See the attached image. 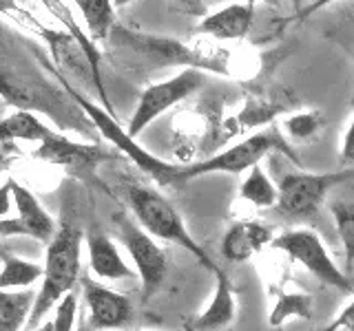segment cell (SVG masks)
<instances>
[{
  "label": "cell",
  "instance_id": "4",
  "mask_svg": "<svg viewBox=\"0 0 354 331\" xmlns=\"http://www.w3.org/2000/svg\"><path fill=\"white\" fill-rule=\"evenodd\" d=\"M0 14L7 16L9 20H14L18 27L27 29L31 33H36L38 38H42L44 44L49 47V53H51L55 66H58V71H62L66 77H71L73 82L84 86L86 91H91L106 113L115 115L113 106L109 102L104 82L95 77V73L91 69V62H88L84 51L80 49V44H77L69 33L64 29H51L47 25H42L31 11L20 7L16 0H0Z\"/></svg>",
  "mask_w": 354,
  "mask_h": 331
},
{
  "label": "cell",
  "instance_id": "28",
  "mask_svg": "<svg viewBox=\"0 0 354 331\" xmlns=\"http://www.w3.org/2000/svg\"><path fill=\"white\" fill-rule=\"evenodd\" d=\"M53 318H51V327L53 331H73L75 327V312H77V296L71 292L62 296V301L53 307Z\"/></svg>",
  "mask_w": 354,
  "mask_h": 331
},
{
  "label": "cell",
  "instance_id": "25",
  "mask_svg": "<svg viewBox=\"0 0 354 331\" xmlns=\"http://www.w3.org/2000/svg\"><path fill=\"white\" fill-rule=\"evenodd\" d=\"M77 9L84 16L88 38L93 42H106L113 29V0H75Z\"/></svg>",
  "mask_w": 354,
  "mask_h": 331
},
{
  "label": "cell",
  "instance_id": "2",
  "mask_svg": "<svg viewBox=\"0 0 354 331\" xmlns=\"http://www.w3.org/2000/svg\"><path fill=\"white\" fill-rule=\"evenodd\" d=\"M111 58L131 62L138 69H169V66H186V69L210 71L217 75H230V51L228 49H195L188 44L151 33L136 31L129 27H115L109 33Z\"/></svg>",
  "mask_w": 354,
  "mask_h": 331
},
{
  "label": "cell",
  "instance_id": "31",
  "mask_svg": "<svg viewBox=\"0 0 354 331\" xmlns=\"http://www.w3.org/2000/svg\"><path fill=\"white\" fill-rule=\"evenodd\" d=\"M341 159L346 166H350L354 161V154H352V124H348L346 128V135H343V148H341Z\"/></svg>",
  "mask_w": 354,
  "mask_h": 331
},
{
  "label": "cell",
  "instance_id": "5",
  "mask_svg": "<svg viewBox=\"0 0 354 331\" xmlns=\"http://www.w3.org/2000/svg\"><path fill=\"white\" fill-rule=\"evenodd\" d=\"M127 201H129L136 223L155 241H166V243H173V245L184 248L188 254H193L195 261L208 272H215L219 268V265L210 259V254L199 245L197 239L191 234V230L186 228L182 214L177 212V208L164 194L155 190V188L131 183L127 185Z\"/></svg>",
  "mask_w": 354,
  "mask_h": 331
},
{
  "label": "cell",
  "instance_id": "10",
  "mask_svg": "<svg viewBox=\"0 0 354 331\" xmlns=\"http://www.w3.org/2000/svg\"><path fill=\"white\" fill-rule=\"evenodd\" d=\"M270 245L274 250L283 252L288 259L299 263L301 268H306L317 281L324 285L337 287V290L352 294V281L348 279L339 265L332 261L328 248L324 245V241L319 239L317 232L299 228V230H288L279 237H272Z\"/></svg>",
  "mask_w": 354,
  "mask_h": 331
},
{
  "label": "cell",
  "instance_id": "19",
  "mask_svg": "<svg viewBox=\"0 0 354 331\" xmlns=\"http://www.w3.org/2000/svg\"><path fill=\"white\" fill-rule=\"evenodd\" d=\"M40 3L44 5V9H47L55 20H60L62 29L69 33V36L77 44H80V49L84 51L88 62H91V69H93L95 77H97V80H102V58H104V53L97 49V44L91 38H88V33L82 31V27L77 25V20L71 14V7L66 3H62V0H40Z\"/></svg>",
  "mask_w": 354,
  "mask_h": 331
},
{
  "label": "cell",
  "instance_id": "34",
  "mask_svg": "<svg viewBox=\"0 0 354 331\" xmlns=\"http://www.w3.org/2000/svg\"><path fill=\"white\" fill-rule=\"evenodd\" d=\"M36 331H53V327H51V320H44L42 325H38V327H36Z\"/></svg>",
  "mask_w": 354,
  "mask_h": 331
},
{
  "label": "cell",
  "instance_id": "21",
  "mask_svg": "<svg viewBox=\"0 0 354 331\" xmlns=\"http://www.w3.org/2000/svg\"><path fill=\"white\" fill-rule=\"evenodd\" d=\"M53 128L44 124L38 115L27 113V110H16L0 119V143L7 141H42L44 137L53 135Z\"/></svg>",
  "mask_w": 354,
  "mask_h": 331
},
{
  "label": "cell",
  "instance_id": "12",
  "mask_svg": "<svg viewBox=\"0 0 354 331\" xmlns=\"http://www.w3.org/2000/svg\"><path fill=\"white\" fill-rule=\"evenodd\" d=\"M31 157L47 161L51 166H62V168L71 170L75 177H80V179L97 181L95 179L97 166L104 161L118 159V154L102 148L100 143L73 141L69 137L60 135V132H53V135L38 141V148H33Z\"/></svg>",
  "mask_w": 354,
  "mask_h": 331
},
{
  "label": "cell",
  "instance_id": "17",
  "mask_svg": "<svg viewBox=\"0 0 354 331\" xmlns=\"http://www.w3.org/2000/svg\"><path fill=\"white\" fill-rule=\"evenodd\" d=\"M86 250H88V268H91V272L97 279H102V281L136 279V272H133L131 265L122 259L113 239H109L102 232H91V234H88Z\"/></svg>",
  "mask_w": 354,
  "mask_h": 331
},
{
  "label": "cell",
  "instance_id": "30",
  "mask_svg": "<svg viewBox=\"0 0 354 331\" xmlns=\"http://www.w3.org/2000/svg\"><path fill=\"white\" fill-rule=\"evenodd\" d=\"M14 208V199H11V177L0 185V219L9 214V210Z\"/></svg>",
  "mask_w": 354,
  "mask_h": 331
},
{
  "label": "cell",
  "instance_id": "15",
  "mask_svg": "<svg viewBox=\"0 0 354 331\" xmlns=\"http://www.w3.org/2000/svg\"><path fill=\"white\" fill-rule=\"evenodd\" d=\"M215 290L208 307L202 314H197L193 320H188V331H221L230 327L237 318V294L228 274L217 268L215 272Z\"/></svg>",
  "mask_w": 354,
  "mask_h": 331
},
{
  "label": "cell",
  "instance_id": "35",
  "mask_svg": "<svg viewBox=\"0 0 354 331\" xmlns=\"http://www.w3.org/2000/svg\"><path fill=\"white\" fill-rule=\"evenodd\" d=\"M133 0H113V7H124V5H131Z\"/></svg>",
  "mask_w": 354,
  "mask_h": 331
},
{
  "label": "cell",
  "instance_id": "26",
  "mask_svg": "<svg viewBox=\"0 0 354 331\" xmlns=\"http://www.w3.org/2000/svg\"><path fill=\"white\" fill-rule=\"evenodd\" d=\"M330 212L335 217L337 237L343 245V259H346V270L343 274L352 281V268H354V205L346 199H337L330 203Z\"/></svg>",
  "mask_w": 354,
  "mask_h": 331
},
{
  "label": "cell",
  "instance_id": "13",
  "mask_svg": "<svg viewBox=\"0 0 354 331\" xmlns=\"http://www.w3.org/2000/svg\"><path fill=\"white\" fill-rule=\"evenodd\" d=\"M11 199H14L18 217L0 219V237H29L40 243H49L58 225H55L53 217L42 208L36 194L16 179H11Z\"/></svg>",
  "mask_w": 354,
  "mask_h": 331
},
{
  "label": "cell",
  "instance_id": "29",
  "mask_svg": "<svg viewBox=\"0 0 354 331\" xmlns=\"http://www.w3.org/2000/svg\"><path fill=\"white\" fill-rule=\"evenodd\" d=\"M352 312H354V305L352 303H348L346 305V309L332 320V323L328 325V327H324L321 331H341V329H350L352 327Z\"/></svg>",
  "mask_w": 354,
  "mask_h": 331
},
{
  "label": "cell",
  "instance_id": "24",
  "mask_svg": "<svg viewBox=\"0 0 354 331\" xmlns=\"http://www.w3.org/2000/svg\"><path fill=\"white\" fill-rule=\"evenodd\" d=\"M248 177L241 181L239 188V199L250 203L252 208L263 210V208H274L277 203V185L270 181V177L261 170L259 163H254L248 168Z\"/></svg>",
  "mask_w": 354,
  "mask_h": 331
},
{
  "label": "cell",
  "instance_id": "14",
  "mask_svg": "<svg viewBox=\"0 0 354 331\" xmlns=\"http://www.w3.org/2000/svg\"><path fill=\"white\" fill-rule=\"evenodd\" d=\"M80 285L88 314V327L93 331H113L131 325L133 303L129 296L109 290L106 285L88 276H80Z\"/></svg>",
  "mask_w": 354,
  "mask_h": 331
},
{
  "label": "cell",
  "instance_id": "23",
  "mask_svg": "<svg viewBox=\"0 0 354 331\" xmlns=\"http://www.w3.org/2000/svg\"><path fill=\"white\" fill-rule=\"evenodd\" d=\"M33 298H36V294L31 290H20V292L0 290V331L25 329L33 307Z\"/></svg>",
  "mask_w": 354,
  "mask_h": 331
},
{
  "label": "cell",
  "instance_id": "9",
  "mask_svg": "<svg viewBox=\"0 0 354 331\" xmlns=\"http://www.w3.org/2000/svg\"><path fill=\"white\" fill-rule=\"evenodd\" d=\"M113 225L120 243L124 245L129 259L133 261V272L140 276L144 301H151L166 281V272H169L166 252L127 212H118L113 217Z\"/></svg>",
  "mask_w": 354,
  "mask_h": 331
},
{
  "label": "cell",
  "instance_id": "22",
  "mask_svg": "<svg viewBox=\"0 0 354 331\" xmlns=\"http://www.w3.org/2000/svg\"><path fill=\"white\" fill-rule=\"evenodd\" d=\"M0 261H3V268H0V290L5 292L29 290L33 283L42 279L40 263L20 259L7 252H0Z\"/></svg>",
  "mask_w": 354,
  "mask_h": 331
},
{
  "label": "cell",
  "instance_id": "3",
  "mask_svg": "<svg viewBox=\"0 0 354 331\" xmlns=\"http://www.w3.org/2000/svg\"><path fill=\"white\" fill-rule=\"evenodd\" d=\"M82 228L75 219L66 217L55 230L53 239L47 243L44 254L40 290L33 298V307L25 331L36 329L44 316L62 301V296L71 294L75 283L80 281V254H82Z\"/></svg>",
  "mask_w": 354,
  "mask_h": 331
},
{
  "label": "cell",
  "instance_id": "8",
  "mask_svg": "<svg viewBox=\"0 0 354 331\" xmlns=\"http://www.w3.org/2000/svg\"><path fill=\"white\" fill-rule=\"evenodd\" d=\"M350 177V168L339 172H288L277 185L274 208L288 221H310L324 205L332 188L348 181Z\"/></svg>",
  "mask_w": 354,
  "mask_h": 331
},
{
  "label": "cell",
  "instance_id": "18",
  "mask_svg": "<svg viewBox=\"0 0 354 331\" xmlns=\"http://www.w3.org/2000/svg\"><path fill=\"white\" fill-rule=\"evenodd\" d=\"M254 9L248 5H228L199 22L197 33H204L215 40H239L252 27Z\"/></svg>",
  "mask_w": 354,
  "mask_h": 331
},
{
  "label": "cell",
  "instance_id": "16",
  "mask_svg": "<svg viewBox=\"0 0 354 331\" xmlns=\"http://www.w3.org/2000/svg\"><path fill=\"white\" fill-rule=\"evenodd\" d=\"M272 228L261 221H237L232 223L221 239V257L228 263H246L257 257L272 241Z\"/></svg>",
  "mask_w": 354,
  "mask_h": 331
},
{
  "label": "cell",
  "instance_id": "11",
  "mask_svg": "<svg viewBox=\"0 0 354 331\" xmlns=\"http://www.w3.org/2000/svg\"><path fill=\"white\" fill-rule=\"evenodd\" d=\"M206 82H208V77L204 71L184 69L182 73L171 77V80L151 84L147 91L140 95V102L129 119V126H127L129 137L136 139L144 128H149L153 121L160 115H164L169 108L184 102L186 97L195 95L197 91H202Z\"/></svg>",
  "mask_w": 354,
  "mask_h": 331
},
{
  "label": "cell",
  "instance_id": "32",
  "mask_svg": "<svg viewBox=\"0 0 354 331\" xmlns=\"http://www.w3.org/2000/svg\"><path fill=\"white\" fill-rule=\"evenodd\" d=\"M184 9H188V11H193L195 16H202V11H204V7L199 5V0H177Z\"/></svg>",
  "mask_w": 354,
  "mask_h": 331
},
{
  "label": "cell",
  "instance_id": "1",
  "mask_svg": "<svg viewBox=\"0 0 354 331\" xmlns=\"http://www.w3.org/2000/svg\"><path fill=\"white\" fill-rule=\"evenodd\" d=\"M0 97L18 110L51 117L60 128L80 135L95 130L73 97L44 77L22 51L0 55Z\"/></svg>",
  "mask_w": 354,
  "mask_h": 331
},
{
  "label": "cell",
  "instance_id": "6",
  "mask_svg": "<svg viewBox=\"0 0 354 331\" xmlns=\"http://www.w3.org/2000/svg\"><path fill=\"white\" fill-rule=\"evenodd\" d=\"M272 150L283 152L288 159L297 161L295 150L290 148L288 139L281 135L277 128H263L254 135L246 137L243 141L235 143L226 150H221L217 154H210L208 159L195 161V163H177L175 170L169 177V185H180L197 177L215 174V172H230L239 174L243 170L252 168L254 163H259L266 154H270Z\"/></svg>",
  "mask_w": 354,
  "mask_h": 331
},
{
  "label": "cell",
  "instance_id": "7",
  "mask_svg": "<svg viewBox=\"0 0 354 331\" xmlns=\"http://www.w3.org/2000/svg\"><path fill=\"white\" fill-rule=\"evenodd\" d=\"M55 77L60 80V84H64V91L73 97V102L82 108V113L86 115L88 121H91V126L100 132V137H104L106 141L113 143V146L122 154H124V157H129L133 163H136L144 174H149L151 179H155L160 185H169V177L175 170L177 163L164 161L160 157H155V154L149 152L147 148H142L140 143L133 137H129V132L120 126V121H118L115 115L106 113L102 106H97L95 102H91V99H88L84 93H80L75 86H71L69 82H66L60 73H55Z\"/></svg>",
  "mask_w": 354,
  "mask_h": 331
},
{
  "label": "cell",
  "instance_id": "36",
  "mask_svg": "<svg viewBox=\"0 0 354 331\" xmlns=\"http://www.w3.org/2000/svg\"><path fill=\"white\" fill-rule=\"evenodd\" d=\"M292 3H295V9L297 11H301V0H292Z\"/></svg>",
  "mask_w": 354,
  "mask_h": 331
},
{
  "label": "cell",
  "instance_id": "27",
  "mask_svg": "<svg viewBox=\"0 0 354 331\" xmlns=\"http://www.w3.org/2000/svg\"><path fill=\"white\" fill-rule=\"evenodd\" d=\"M324 128L326 117L319 110H308V113H299L283 119V132L288 135V139L297 141H315Z\"/></svg>",
  "mask_w": 354,
  "mask_h": 331
},
{
  "label": "cell",
  "instance_id": "33",
  "mask_svg": "<svg viewBox=\"0 0 354 331\" xmlns=\"http://www.w3.org/2000/svg\"><path fill=\"white\" fill-rule=\"evenodd\" d=\"M259 3V0H248V7H252L254 9V5H257ZM263 3H268V5H272V7H279V3H281V0H263Z\"/></svg>",
  "mask_w": 354,
  "mask_h": 331
},
{
  "label": "cell",
  "instance_id": "20",
  "mask_svg": "<svg viewBox=\"0 0 354 331\" xmlns=\"http://www.w3.org/2000/svg\"><path fill=\"white\" fill-rule=\"evenodd\" d=\"M270 294H272V309L268 314V325L270 327H281L286 320L290 318H304L310 320L313 318V309H315V301L313 296L306 294V292H288L283 287H270Z\"/></svg>",
  "mask_w": 354,
  "mask_h": 331
}]
</instances>
